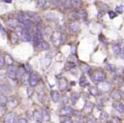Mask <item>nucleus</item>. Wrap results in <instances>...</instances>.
<instances>
[{
    "instance_id": "nucleus-1",
    "label": "nucleus",
    "mask_w": 124,
    "mask_h": 123,
    "mask_svg": "<svg viewBox=\"0 0 124 123\" xmlns=\"http://www.w3.org/2000/svg\"><path fill=\"white\" fill-rule=\"evenodd\" d=\"M90 77H91L92 80L94 82L98 83V82H103V81L105 80L106 78V74L104 70H100V69H98V70H94L93 72H91L90 74Z\"/></svg>"
},
{
    "instance_id": "nucleus-2",
    "label": "nucleus",
    "mask_w": 124,
    "mask_h": 123,
    "mask_svg": "<svg viewBox=\"0 0 124 123\" xmlns=\"http://www.w3.org/2000/svg\"><path fill=\"white\" fill-rule=\"evenodd\" d=\"M43 39V31H42V28L39 26H37L36 30H35V33L33 35V44L35 47H38L40 43L42 42Z\"/></svg>"
},
{
    "instance_id": "nucleus-3",
    "label": "nucleus",
    "mask_w": 124,
    "mask_h": 123,
    "mask_svg": "<svg viewBox=\"0 0 124 123\" xmlns=\"http://www.w3.org/2000/svg\"><path fill=\"white\" fill-rule=\"evenodd\" d=\"M49 38L55 47H59L62 43V33L59 31H55L52 33Z\"/></svg>"
},
{
    "instance_id": "nucleus-4",
    "label": "nucleus",
    "mask_w": 124,
    "mask_h": 123,
    "mask_svg": "<svg viewBox=\"0 0 124 123\" xmlns=\"http://www.w3.org/2000/svg\"><path fill=\"white\" fill-rule=\"evenodd\" d=\"M97 87H98V89H99L100 92H109V91L111 90V84L108 82H105V81H103V82H98V86H97Z\"/></svg>"
},
{
    "instance_id": "nucleus-5",
    "label": "nucleus",
    "mask_w": 124,
    "mask_h": 123,
    "mask_svg": "<svg viewBox=\"0 0 124 123\" xmlns=\"http://www.w3.org/2000/svg\"><path fill=\"white\" fill-rule=\"evenodd\" d=\"M38 81H39V78H38V76L37 75L36 73H33L31 72L29 76V78H28V82H29V85L31 86V87H34L38 85Z\"/></svg>"
},
{
    "instance_id": "nucleus-6",
    "label": "nucleus",
    "mask_w": 124,
    "mask_h": 123,
    "mask_svg": "<svg viewBox=\"0 0 124 123\" xmlns=\"http://www.w3.org/2000/svg\"><path fill=\"white\" fill-rule=\"evenodd\" d=\"M93 108H94V104L92 102H86L84 104V107H83V113L85 115H90L93 110Z\"/></svg>"
},
{
    "instance_id": "nucleus-7",
    "label": "nucleus",
    "mask_w": 124,
    "mask_h": 123,
    "mask_svg": "<svg viewBox=\"0 0 124 123\" xmlns=\"http://www.w3.org/2000/svg\"><path fill=\"white\" fill-rule=\"evenodd\" d=\"M58 85H59V89H60L61 92H64V91L67 88V86H68V82H67V80H66V78H65V77H60V78H59Z\"/></svg>"
},
{
    "instance_id": "nucleus-8",
    "label": "nucleus",
    "mask_w": 124,
    "mask_h": 123,
    "mask_svg": "<svg viewBox=\"0 0 124 123\" xmlns=\"http://www.w3.org/2000/svg\"><path fill=\"white\" fill-rule=\"evenodd\" d=\"M16 70L17 69L14 65H9V66L7 74H8V77L10 79H12V80H16Z\"/></svg>"
},
{
    "instance_id": "nucleus-9",
    "label": "nucleus",
    "mask_w": 124,
    "mask_h": 123,
    "mask_svg": "<svg viewBox=\"0 0 124 123\" xmlns=\"http://www.w3.org/2000/svg\"><path fill=\"white\" fill-rule=\"evenodd\" d=\"M110 97L115 101H120L121 99H122V96L121 92L118 89H114V90H112L111 92H110Z\"/></svg>"
},
{
    "instance_id": "nucleus-10",
    "label": "nucleus",
    "mask_w": 124,
    "mask_h": 123,
    "mask_svg": "<svg viewBox=\"0 0 124 123\" xmlns=\"http://www.w3.org/2000/svg\"><path fill=\"white\" fill-rule=\"evenodd\" d=\"M113 108L121 114L124 113V104L121 101H115L113 103Z\"/></svg>"
},
{
    "instance_id": "nucleus-11",
    "label": "nucleus",
    "mask_w": 124,
    "mask_h": 123,
    "mask_svg": "<svg viewBox=\"0 0 124 123\" xmlns=\"http://www.w3.org/2000/svg\"><path fill=\"white\" fill-rule=\"evenodd\" d=\"M21 39L24 42H30L31 40V34L30 32V30L24 29L23 30V32L21 34Z\"/></svg>"
},
{
    "instance_id": "nucleus-12",
    "label": "nucleus",
    "mask_w": 124,
    "mask_h": 123,
    "mask_svg": "<svg viewBox=\"0 0 124 123\" xmlns=\"http://www.w3.org/2000/svg\"><path fill=\"white\" fill-rule=\"evenodd\" d=\"M80 28V23L78 22V21H75L73 22H71V24L69 25V30L71 32L75 33L79 30Z\"/></svg>"
},
{
    "instance_id": "nucleus-13",
    "label": "nucleus",
    "mask_w": 124,
    "mask_h": 123,
    "mask_svg": "<svg viewBox=\"0 0 124 123\" xmlns=\"http://www.w3.org/2000/svg\"><path fill=\"white\" fill-rule=\"evenodd\" d=\"M4 123H16V116H15L14 113L10 112L9 114L5 115Z\"/></svg>"
},
{
    "instance_id": "nucleus-14",
    "label": "nucleus",
    "mask_w": 124,
    "mask_h": 123,
    "mask_svg": "<svg viewBox=\"0 0 124 123\" xmlns=\"http://www.w3.org/2000/svg\"><path fill=\"white\" fill-rule=\"evenodd\" d=\"M27 16L30 20H31L32 22H37V23H40L41 22V18L38 16V15H37L36 13L33 12H28L27 13Z\"/></svg>"
},
{
    "instance_id": "nucleus-15",
    "label": "nucleus",
    "mask_w": 124,
    "mask_h": 123,
    "mask_svg": "<svg viewBox=\"0 0 124 123\" xmlns=\"http://www.w3.org/2000/svg\"><path fill=\"white\" fill-rule=\"evenodd\" d=\"M18 104H19V101H18V99H16V98H15V97L9 98V100H8V104H7V105H9V108H12V109H14V108L17 107Z\"/></svg>"
},
{
    "instance_id": "nucleus-16",
    "label": "nucleus",
    "mask_w": 124,
    "mask_h": 123,
    "mask_svg": "<svg viewBox=\"0 0 124 123\" xmlns=\"http://www.w3.org/2000/svg\"><path fill=\"white\" fill-rule=\"evenodd\" d=\"M73 113V109H71L70 106H66L64 107L63 109L60 110V115L62 116H67V115H70Z\"/></svg>"
},
{
    "instance_id": "nucleus-17",
    "label": "nucleus",
    "mask_w": 124,
    "mask_h": 123,
    "mask_svg": "<svg viewBox=\"0 0 124 123\" xmlns=\"http://www.w3.org/2000/svg\"><path fill=\"white\" fill-rule=\"evenodd\" d=\"M50 96H51V99L53 102L57 103L59 100H60V94L58 91L56 90H52L50 92Z\"/></svg>"
},
{
    "instance_id": "nucleus-18",
    "label": "nucleus",
    "mask_w": 124,
    "mask_h": 123,
    "mask_svg": "<svg viewBox=\"0 0 124 123\" xmlns=\"http://www.w3.org/2000/svg\"><path fill=\"white\" fill-rule=\"evenodd\" d=\"M26 74V71L25 70L24 67H19V68L16 70V78L18 79H21Z\"/></svg>"
},
{
    "instance_id": "nucleus-19",
    "label": "nucleus",
    "mask_w": 124,
    "mask_h": 123,
    "mask_svg": "<svg viewBox=\"0 0 124 123\" xmlns=\"http://www.w3.org/2000/svg\"><path fill=\"white\" fill-rule=\"evenodd\" d=\"M41 114H42V117H43V121H45V122H48V121H50V115L48 111L45 109H43L41 110Z\"/></svg>"
},
{
    "instance_id": "nucleus-20",
    "label": "nucleus",
    "mask_w": 124,
    "mask_h": 123,
    "mask_svg": "<svg viewBox=\"0 0 124 123\" xmlns=\"http://www.w3.org/2000/svg\"><path fill=\"white\" fill-rule=\"evenodd\" d=\"M88 84H89V82H88L87 77H85L84 75L82 76L79 79V85L81 86L82 87H87V86H88Z\"/></svg>"
},
{
    "instance_id": "nucleus-21",
    "label": "nucleus",
    "mask_w": 124,
    "mask_h": 123,
    "mask_svg": "<svg viewBox=\"0 0 124 123\" xmlns=\"http://www.w3.org/2000/svg\"><path fill=\"white\" fill-rule=\"evenodd\" d=\"M8 100H9V99L7 98V96L5 94H2L0 96V106L6 107L8 104Z\"/></svg>"
},
{
    "instance_id": "nucleus-22",
    "label": "nucleus",
    "mask_w": 124,
    "mask_h": 123,
    "mask_svg": "<svg viewBox=\"0 0 124 123\" xmlns=\"http://www.w3.org/2000/svg\"><path fill=\"white\" fill-rule=\"evenodd\" d=\"M70 2H71V7H73L74 9L80 8L82 6V4H83L82 0H70Z\"/></svg>"
},
{
    "instance_id": "nucleus-23",
    "label": "nucleus",
    "mask_w": 124,
    "mask_h": 123,
    "mask_svg": "<svg viewBox=\"0 0 124 123\" xmlns=\"http://www.w3.org/2000/svg\"><path fill=\"white\" fill-rule=\"evenodd\" d=\"M4 64H6L7 65H13V64H14V60H13V58L10 56L9 54H5L4 55Z\"/></svg>"
},
{
    "instance_id": "nucleus-24",
    "label": "nucleus",
    "mask_w": 124,
    "mask_h": 123,
    "mask_svg": "<svg viewBox=\"0 0 124 123\" xmlns=\"http://www.w3.org/2000/svg\"><path fill=\"white\" fill-rule=\"evenodd\" d=\"M0 92L3 94L8 93V92H10V87L8 84H3V85L0 86Z\"/></svg>"
},
{
    "instance_id": "nucleus-25",
    "label": "nucleus",
    "mask_w": 124,
    "mask_h": 123,
    "mask_svg": "<svg viewBox=\"0 0 124 123\" xmlns=\"http://www.w3.org/2000/svg\"><path fill=\"white\" fill-rule=\"evenodd\" d=\"M33 117H34V120L38 123H41L43 121V117H42V114L41 112L36 110L34 111V114H33Z\"/></svg>"
},
{
    "instance_id": "nucleus-26",
    "label": "nucleus",
    "mask_w": 124,
    "mask_h": 123,
    "mask_svg": "<svg viewBox=\"0 0 124 123\" xmlns=\"http://www.w3.org/2000/svg\"><path fill=\"white\" fill-rule=\"evenodd\" d=\"M76 15V18L77 19H83V20H85L87 18V13L83 10H79L78 11L77 13H75Z\"/></svg>"
},
{
    "instance_id": "nucleus-27",
    "label": "nucleus",
    "mask_w": 124,
    "mask_h": 123,
    "mask_svg": "<svg viewBox=\"0 0 124 123\" xmlns=\"http://www.w3.org/2000/svg\"><path fill=\"white\" fill-rule=\"evenodd\" d=\"M80 68H81L82 71L84 72V73H87V72H89L90 70H91V67L86 63H81L80 64Z\"/></svg>"
},
{
    "instance_id": "nucleus-28",
    "label": "nucleus",
    "mask_w": 124,
    "mask_h": 123,
    "mask_svg": "<svg viewBox=\"0 0 124 123\" xmlns=\"http://www.w3.org/2000/svg\"><path fill=\"white\" fill-rule=\"evenodd\" d=\"M38 47H40L43 50H48L50 48V45L48 44V42L44 41V40H42V42L40 43V44Z\"/></svg>"
},
{
    "instance_id": "nucleus-29",
    "label": "nucleus",
    "mask_w": 124,
    "mask_h": 123,
    "mask_svg": "<svg viewBox=\"0 0 124 123\" xmlns=\"http://www.w3.org/2000/svg\"><path fill=\"white\" fill-rule=\"evenodd\" d=\"M89 93L92 96H97L100 93V91H99L98 87H89Z\"/></svg>"
},
{
    "instance_id": "nucleus-30",
    "label": "nucleus",
    "mask_w": 124,
    "mask_h": 123,
    "mask_svg": "<svg viewBox=\"0 0 124 123\" xmlns=\"http://www.w3.org/2000/svg\"><path fill=\"white\" fill-rule=\"evenodd\" d=\"M18 23H19V22H18V21L13 19V20H9V21L7 22V24L10 28H14V29H15V28L18 26Z\"/></svg>"
},
{
    "instance_id": "nucleus-31",
    "label": "nucleus",
    "mask_w": 124,
    "mask_h": 123,
    "mask_svg": "<svg viewBox=\"0 0 124 123\" xmlns=\"http://www.w3.org/2000/svg\"><path fill=\"white\" fill-rule=\"evenodd\" d=\"M79 93H78V92H73L71 94V100L72 101L73 104H75V103L77 102V101L78 100V99H79Z\"/></svg>"
},
{
    "instance_id": "nucleus-32",
    "label": "nucleus",
    "mask_w": 124,
    "mask_h": 123,
    "mask_svg": "<svg viewBox=\"0 0 124 123\" xmlns=\"http://www.w3.org/2000/svg\"><path fill=\"white\" fill-rule=\"evenodd\" d=\"M10 40L13 43H16L18 42V40H19V37H18V35L15 31L10 33Z\"/></svg>"
},
{
    "instance_id": "nucleus-33",
    "label": "nucleus",
    "mask_w": 124,
    "mask_h": 123,
    "mask_svg": "<svg viewBox=\"0 0 124 123\" xmlns=\"http://www.w3.org/2000/svg\"><path fill=\"white\" fill-rule=\"evenodd\" d=\"M86 123H97V120L93 115H88V117H87V120H86Z\"/></svg>"
},
{
    "instance_id": "nucleus-34",
    "label": "nucleus",
    "mask_w": 124,
    "mask_h": 123,
    "mask_svg": "<svg viewBox=\"0 0 124 123\" xmlns=\"http://www.w3.org/2000/svg\"><path fill=\"white\" fill-rule=\"evenodd\" d=\"M76 66V64L74 63V62H72V61H68L67 63L66 64V70H71V69H72V68H74V67Z\"/></svg>"
},
{
    "instance_id": "nucleus-35",
    "label": "nucleus",
    "mask_w": 124,
    "mask_h": 123,
    "mask_svg": "<svg viewBox=\"0 0 124 123\" xmlns=\"http://www.w3.org/2000/svg\"><path fill=\"white\" fill-rule=\"evenodd\" d=\"M108 119V115H107L106 112H102L101 115H100V121L101 122H105V121H107Z\"/></svg>"
},
{
    "instance_id": "nucleus-36",
    "label": "nucleus",
    "mask_w": 124,
    "mask_h": 123,
    "mask_svg": "<svg viewBox=\"0 0 124 123\" xmlns=\"http://www.w3.org/2000/svg\"><path fill=\"white\" fill-rule=\"evenodd\" d=\"M6 115V107H2L0 106V119L4 117Z\"/></svg>"
},
{
    "instance_id": "nucleus-37",
    "label": "nucleus",
    "mask_w": 124,
    "mask_h": 123,
    "mask_svg": "<svg viewBox=\"0 0 124 123\" xmlns=\"http://www.w3.org/2000/svg\"><path fill=\"white\" fill-rule=\"evenodd\" d=\"M48 0H38V5L41 8H45L47 5Z\"/></svg>"
},
{
    "instance_id": "nucleus-38",
    "label": "nucleus",
    "mask_w": 124,
    "mask_h": 123,
    "mask_svg": "<svg viewBox=\"0 0 124 123\" xmlns=\"http://www.w3.org/2000/svg\"><path fill=\"white\" fill-rule=\"evenodd\" d=\"M61 123H73L72 120L71 119V117L69 116H66L64 118V120H61Z\"/></svg>"
},
{
    "instance_id": "nucleus-39",
    "label": "nucleus",
    "mask_w": 124,
    "mask_h": 123,
    "mask_svg": "<svg viewBox=\"0 0 124 123\" xmlns=\"http://www.w3.org/2000/svg\"><path fill=\"white\" fill-rule=\"evenodd\" d=\"M4 65V57L0 54V68H2Z\"/></svg>"
},
{
    "instance_id": "nucleus-40",
    "label": "nucleus",
    "mask_w": 124,
    "mask_h": 123,
    "mask_svg": "<svg viewBox=\"0 0 124 123\" xmlns=\"http://www.w3.org/2000/svg\"><path fill=\"white\" fill-rule=\"evenodd\" d=\"M116 13H118V14H122V13L123 12V9H122V6H117V7L116 8Z\"/></svg>"
},
{
    "instance_id": "nucleus-41",
    "label": "nucleus",
    "mask_w": 124,
    "mask_h": 123,
    "mask_svg": "<svg viewBox=\"0 0 124 123\" xmlns=\"http://www.w3.org/2000/svg\"><path fill=\"white\" fill-rule=\"evenodd\" d=\"M109 16H110V19H114V18L116 16V13L114 12V11H110V12H109Z\"/></svg>"
},
{
    "instance_id": "nucleus-42",
    "label": "nucleus",
    "mask_w": 124,
    "mask_h": 123,
    "mask_svg": "<svg viewBox=\"0 0 124 123\" xmlns=\"http://www.w3.org/2000/svg\"><path fill=\"white\" fill-rule=\"evenodd\" d=\"M0 32L2 33V34H5V33H6L5 28L2 26V24H1V23H0Z\"/></svg>"
},
{
    "instance_id": "nucleus-43",
    "label": "nucleus",
    "mask_w": 124,
    "mask_h": 123,
    "mask_svg": "<svg viewBox=\"0 0 124 123\" xmlns=\"http://www.w3.org/2000/svg\"><path fill=\"white\" fill-rule=\"evenodd\" d=\"M18 123H28V121L25 118H20L18 120Z\"/></svg>"
},
{
    "instance_id": "nucleus-44",
    "label": "nucleus",
    "mask_w": 124,
    "mask_h": 123,
    "mask_svg": "<svg viewBox=\"0 0 124 123\" xmlns=\"http://www.w3.org/2000/svg\"><path fill=\"white\" fill-rule=\"evenodd\" d=\"M25 70H26V73H30V72L31 73V66H29L28 65H26V67H25Z\"/></svg>"
},
{
    "instance_id": "nucleus-45",
    "label": "nucleus",
    "mask_w": 124,
    "mask_h": 123,
    "mask_svg": "<svg viewBox=\"0 0 124 123\" xmlns=\"http://www.w3.org/2000/svg\"><path fill=\"white\" fill-rule=\"evenodd\" d=\"M4 2L7 3V4H10L11 2H12V0H4Z\"/></svg>"
},
{
    "instance_id": "nucleus-46",
    "label": "nucleus",
    "mask_w": 124,
    "mask_h": 123,
    "mask_svg": "<svg viewBox=\"0 0 124 123\" xmlns=\"http://www.w3.org/2000/svg\"><path fill=\"white\" fill-rule=\"evenodd\" d=\"M48 2H53L54 0H48Z\"/></svg>"
},
{
    "instance_id": "nucleus-47",
    "label": "nucleus",
    "mask_w": 124,
    "mask_h": 123,
    "mask_svg": "<svg viewBox=\"0 0 124 123\" xmlns=\"http://www.w3.org/2000/svg\"><path fill=\"white\" fill-rule=\"evenodd\" d=\"M106 123H113L112 121H108V122H106Z\"/></svg>"
}]
</instances>
